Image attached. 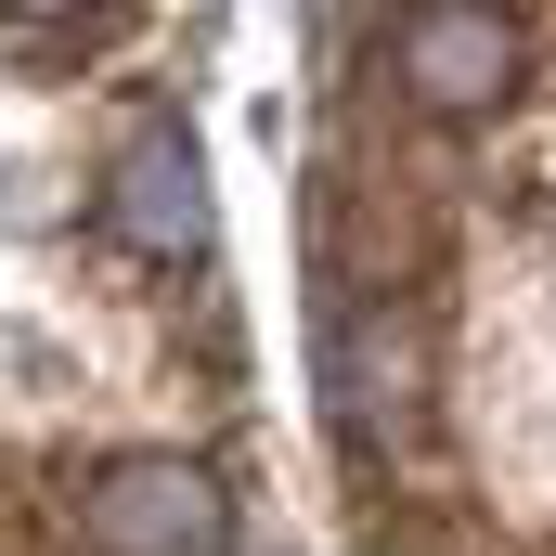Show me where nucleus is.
<instances>
[{"label": "nucleus", "mask_w": 556, "mask_h": 556, "mask_svg": "<svg viewBox=\"0 0 556 556\" xmlns=\"http://www.w3.org/2000/svg\"><path fill=\"white\" fill-rule=\"evenodd\" d=\"M402 91H415L427 117H492L505 91H518V26L492 13V0H427L402 13Z\"/></svg>", "instance_id": "f257e3e1"}, {"label": "nucleus", "mask_w": 556, "mask_h": 556, "mask_svg": "<svg viewBox=\"0 0 556 556\" xmlns=\"http://www.w3.org/2000/svg\"><path fill=\"white\" fill-rule=\"evenodd\" d=\"M104 207H117V233L142 260H207V155H194V130L142 117L117 142V168H104Z\"/></svg>", "instance_id": "f03ea898"}, {"label": "nucleus", "mask_w": 556, "mask_h": 556, "mask_svg": "<svg viewBox=\"0 0 556 556\" xmlns=\"http://www.w3.org/2000/svg\"><path fill=\"white\" fill-rule=\"evenodd\" d=\"M91 544H104V556H220V492H207V466H181V453L104 466Z\"/></svg>", "instance_id": "7ed1b4c3"}, {"label": "nucleus", "mask_w": 556, "mask_h": 556, "mask_svg": "<svg viewBox=\"0 0 556 556\" xmlns=\"http://www.w3.org/2000/svg\"><path fill=\"white\" fill-rule=\"evenodd\" d=\"M324 402L350 415V440H376V427L415 415V311L350 298V311L324 324Z\"/></svg>", "instance_id": "20e7f679"}, {"label": "nucleus", "mask_w": 556, "mask_h": 556, "mask_svg": "<svg viewBox=\"0 0 556 556\" xmlns=\"http://www.w3.org/2000/svg\"><path fill=\"white\" fill-rule=\"evenodd\" d=\"M26 13H91V0H26Z\"/></svg>", "instance_id": "39448f33"}]
</instances>
